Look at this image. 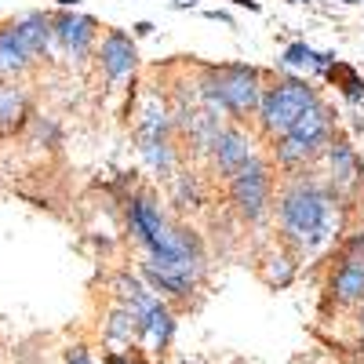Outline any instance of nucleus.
I'll list each match as a JSON object with an SVG mask.
<instances>
[{"label": "nucleus", "instance_id": "f257e3e1", "mask_svg": "<svg viewBox=\"0 0 364 364\" xmlns=\"http://www.w3.org/2000/svg\"><path fill=\"white\" fill-rule=\"evenodd\" d=\"M336 193L324 186L314 168L284 171V182L273 197V223H277V245L288 248L299 262L321 255L336 237Z\"/></svg>", "mask_w": 364, "mask_h": 364}, {"label": "nucleus", "instance_id": "f03ea898", "mask_svg": "<svg viewBox=\"0 0 364 364\" xmlns=\"http://www.w3.org/2000/svg\"><path fill=\"white\" fill-rule=\"evenodd\" d=\"M266 80L269 73L252 63H200L193 73L200 109L219 120H233V124H245L248 117H255Z\"/></svg>", "mask_w": 364, "mask_h": 364}, {"label": "nucleus", "instance_id": "7ed1b4c3", "mask_svg": "<svg viewBox=\"0 0 364 364\" xmlns=\"http://www.w3.org/2000/svg\"><path fill=\"white\" fill-rule=\"evenodd\" d=\"M135 139H139L142 164L161 178H171L178 168V146H175L168 99L157 84H146L142 99L135 106Z\"/></svg>", "mask_w": 364, "mask_h": 364}, {"label": "nucleus", "instance_id": "20e7f679", "mask_svg": "<svg viewBox=\"0 0 364 364\" xmlns=\"http://www.w3.org/2000/svg\"><path fill=\"white\" fill-rule=\"evenodd\" d=\"M336 132H339L336 106H331L328 99H317L281 139H273V157L269 161H277V168H284V171L314 168Z\"/></svg>", "mask_w": 364, "mask_h": 364}, {"label": "nucleus", "instance_id": "39448f33", "mask_svg": "<svg viewBox=\"0 0 364 364\" xmlns=\"http://www.w3.org/2000/svg\"><path fill=\"white\" fill-rule=\"evenodd\" d=\"M317 99H324V95L314 87V80L295 77V73L273 77L262 87V99H259V109H255V124L273 142V139H281Z\"/></svg>", "mask_w": 364, "mask_h": 364}, {"label": "nucleus", "instance_id": "423d86ee", "mask_svg": "<svg viewBox=\"0 0 364 364\" xmlns=\"http://www.w3.org/2000/svg\"><path fill=\"white\" fill-rule=\"evenodd\" d=\"M124 223L132 233V245L142 252V259H157L171 248L175 240V223L161 208L154 190H132L124 197Z\"/></svg>", "mask_w": 364, "mask_h": 364}, {"label": "nucleus", "instance_id": "0eeeda50", "mask_svg": "<svg viewBox=\"0 0 364 364\" xmlns=\"http://www.w3.org/2000/svg\"><path fill=\"white\" fill-rule=\"evenodd\" d=\"M226 193L240 223H252V226L262 223L273 208V161L255 154L248 164H240L226 178Z\"/></svg>", "mask_w": 364, "mask_h": 364}, {"label": "nucleus", "instance_id": "6e6552de", "mask_svg": "<svg viewBox=\"0 0 364 364\" xmlns=\"http://www.w3.org/2000/svg\"><path fill=\"white\" fill-rule=\"evenodd\" d=\"M324 186L336 193V200H350L360 186H364V164H360V154H357V146L350 135L336 132L331 135V142L324 146Z\"/></svg>", "mask_w": 364, "mask_h": 364}, {"label": "nucleus", "instance_id": "1a4fd4ad", "mask_svg": "<svg viewBox=\"0 0 364 364\" xmlns=\"http://www.w3.org/2000/svg\"><path fill=\"white\" fill-rule=\"evenodd\" d=\"M99 44V22L80 11H58L51 15V48H58L70 63L84 66Z\"/></svg>", "mask_w": 364, "mask_h": 364}, {"label": "nucleus", "instance_id": "9d476101", "mask_svg": "<svg viewBox=\"0 0 364 364\" xmlns=\"http://www.w3.org/2000/svg\"><path fill=\"white\" fill-rule=\"evenodd\" d=\"M255 154H259V149H255V135H252L245 124H233V120H226V124L219 128V135L211 139V149H208L204 164H208V171L215 175V178L226 182L240 164H248Z\"/></svg>", "mask_w": 364, "mask_h": 364}, {"label": "nucleus", "instance_id": "9b49d317", "mask_svg": "<svg viewBox=\"0 0 364 364\" xmlns=\"http://www.w3.org/2000/svg\"><path fill=\"white\" fill-rule=\"evenodd\" d=\"M175 328H178L175 310L168 306L164 299L154 295L135 314V350H142L146 357H164L171 339H175Z\"/></svg>", "mask_w": 364, "mask_h": 364}, {"label": "nucleus", "instance_id": "f8f14e48", "mask_svg": "<svg viewBox=\"0 0 364 364\" xmlns=\"http://www.w3.org/2000/svg\"><path fill=\"white\" fill-rule=\"evenodd\" d=\"M95 66H99V77L106 84H117L135 73L139 66V48H135V37L128 33V29H106V33H99V44H95Z\"/></svg>", "mask_w": 364, "mask_h": 364}, {"label": "nucleus", "instance_id": "ddd939ff", "mask_svg": "<svg viewBox=\"0 0 364 364\" xmlns=\"http://www.w3.org/2000/svg\"><path fill=\"white\" fill-rule=\"evenodd\" d=\"M324 299L336 310H357L364 306V259H336L324 281Z\"/></svg>", "mask_w": 364, "mask_h": 364}, {"label": "nucleus", "instance_id": "4468645a", "mask_svg": "<svg viewBox=\"0 0 364 364\" xmlns=\"http://www.w3.org/2000/svg\"><path fill=\"white\" fill-rule=\"evenodd\" d=\"M37 58L26 51V44L18 41L11 18L0 22V84H18L29 70H33Z\"/></svg>", "mask_w": 364, "mask_h": 364}, {"label": "nucleus", "instance_id": "2eb2a0df", "mask_svg": "<svg viewBox=\"0 0 364 364\" xmlns=\"http://www.w3.org/2000/svg\"><path fill=\"white\" fill-rule=\"evenodd\" d=\"M33 120V102L22 84H0V139L18 135Z\"/></svg>", "mask_w": 364, "mask_h": 364}, {"label": "nucleus", "instance_id": "dca6fc26", "mask_svg": "<svg viewBox=\"0 0 364 364\" xmlns=\"http://www.w3.org/2000/svg\"><path fill=\"white\" fill-rule=\"evenodd\" d=\"M18 41L26 44V51L33 58H48L51 55V15L48 11H26L18 18H11Z\"/></svg>", "mask_w": 364, "mask_h": 364}, {"label": "nucleus", "instance_id": "f3484780", "mask_svg": "<svg viewBox=\"0 0 364 364\" xmlns=\"http://www.w3.org/2000/svg\"><path fill=\"white\" fill-rule=\"evenodd\" d=\"M299 266H302V262H299L288 248H281V245H277V248H273V252L259 262V277H262V284H266V288L281 291V288H288V284L299 277Z\"/></svg>", "mask_w": 364, "mask_h": 364}, {"label": "nucleus", "instance_id": "a211bd4d", "mask_svg": "<svg viewBox=\"0 0 364 364\" xmlns=\"http://www.w3.org/2000/svg\"><path fill=\"white\" fill-rule=\"evenodd\" d=\"M277 66L281 70H306V73H328L331 66H336V55H328V51H314L306 41H295L281 51L277 58Z\"/></svg>", "mask_w": 364, "mask_h": 364}, {"label": "nucleus", "instance_id": "6ab92c4d", "mask_svg": "<svg viewBox=\"0 0 364 364\" xmlns=\"http://www.w3.org/2000/svg\"><path fill=\"white\" fill-rule=\"evenodd\" d=\"M102 339H106L109 346L132 350V346H135V314L113 302L109 314H106V321H102Z\"/></svg>", "mask_w": 364, "mask_h": 364}, {"label": "nucleus", "instance_id": "aec40b11", "mask_svg": "<svg viewBox=\"0 0 364 364\" xmlns=\"http://www.w3.org/2000/svg\"><path fill=\"white\" fill-rule=\"evenodd\" d=\"M171 204L190 208V211L204 204V182L193 168H175V175H171Z\"/></svg>", "mask_w": 364, "mask_h": 364}, {"label": "nucleus", "instance_id": "412c9836", "mask_svg": "<svg viewBox=\"0 0 364 364\" xmlns=\"http://www.w3.org/2000/svg\"><path fill=\"white\" fill-rule=\"evenodd\" d=\"M328 77L343 87V95H346L350 102H360V99H364V80H360L350 66H339V63H336V66L328 70Z\"/></svg>", "mask_w": 364, "mask_h": 364}, {"label": "nucleus", "instance_id": "4be33fe9", "mask_svg": "<svg viewBox=\"0 0 364 364\" xmlns=\"http://www.w3.org/2000/svg\"><path fill=\"white\" fill-rule=\"evenodd\" d=\"M29 124H33L37 139H41V142H48V146H55L58 139H63V128H58V120H55L51 113H41V117H33Z\"/></svg>", "mask_w": 364, "mask_h": 364}, {"label": "nucleus", "instance_id": "5701e85b", "mask_svg": "<svg viewBox=\"0 0 364 364\" xmlns=\"http://www.w3.org/2000/svg\"><path fill=\"white\" fill-rule=\"evenodd\" d=\"M339 255H343V259H364V223H357V226L346 233Z\"/></svg>", "mask_w": 364, "mask_h": 364}, {"label": "nucleus", "instance_id": "b1692460", "mask_svg": "<svg viewBox=\"0 0 364 364\" xmlns=\"http://www.w3.org/2000/svg\"><path fill=\"white\" fill-rule=\"evenodd\" d=\"M63 364H95V357H91V350H87L84 343H73V346L66 350Z\"/></svg>", "mask_w": 364, "mask_h": 364}, {"label": "nucleus", "instance_id": "393cba45", "mask_svg": "<svg viewBox=\"0 0 364 364\" xmlns=\"http://www.w3.org/2000/svg\"><path fill=\"white\" fill-rule=\"evenodd\" d=\"M132 29H135V37H149L154 33V22H135Z\"/></svg>", "mask_w": 364, "mask_h": 364}, {"label": "nucleus", "instance_id": "a878e982", "mask_svg": "<svg viewBox=\"0 0 364 364\" xmlns=\"http://www.w3.org/2000/svg\"><path fill=\"white\" fill-rule=\"evenodd\" d=\"M204 15H208V18H219V22H226V26H233V18H230L226 11H204Z\"/></svg>", "mask_w": 364, "mask_h": 364}, {"label": "nucleus", "instance_id": "bb28decb", "mask_svg": "<svg viewBox=\"0 0 364 364\" xmlns=\"http://www.w3.org/2000/svg\"><path fill=\"white\" fill-rule=\"evenodd\" d=\"M55 4H58V8H63V11H73V8L80 4V0H55Z\"/></svg>", "mask_w": 364, "mask_h": 364}, {"label": "nucleus", "instance_id": "cd10ccee", "mask_svg": "<svg viewBox=\"0 0 364 364\" xmlns=\"http://www.w3.org/2000/svg\"><path fill=\"white\" fill-rule=\"evenodd\" d=\"M357 324H360V336H364V306H360V317H357Z\"/></svg>", "mask_w": 364, "mask_h": 364}]
</instances>
